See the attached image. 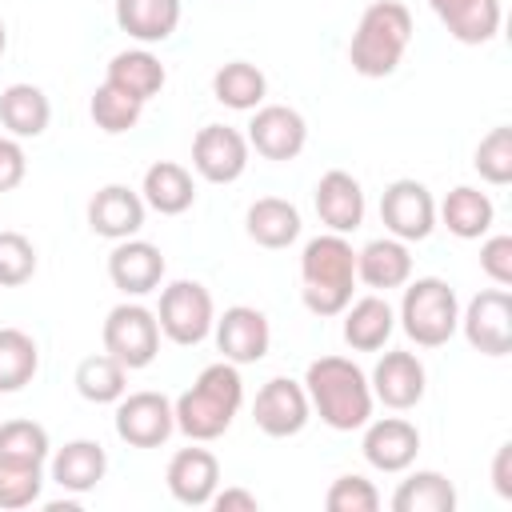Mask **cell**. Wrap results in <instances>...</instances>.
I'll use <instances>...</instances> for the list:
<instances>
[{
    "label": "cell",
    "mask_w": 512,
    "mask_h": 512,
    "mask_svg": "<svg viewBox=\"0 0 512 512\" xmlns=\"http://www.w3.org/2000/svg\"><path fill=\"white\" fill-rule=\"evenodd\" d=\"M464 340L484 356H508L512 352V292L508 288H484L468 300L460 312Z\"/></svg>",
    "instance_id": "obj_8"
},
{
    "label": "cell",
    "mask_w": 512,
    "mask_h": 512,
    "mask_svg": "<svg viewBox=\"0 0 512 512\" xmlns=\"http://www.w3.org/2000/svg\"><path fill=\"white\" fill-rule=\"evenodd\" d=\"M52 480L64 488V492H76V496H84V492H92L100 480H104V472H108V452L96 444V440H68L64 448H56L52 452Z\"/></svg>",
    "instance_id": "obj_23"
},
{
    "label": "cell",
    "mask_w": 512,
    "mask_h": 512,
    "mask_svg": "<svg viewBox=\"0 0 512 512\" xmlns=\"http://www.w3.org/2000/svg\"><path fill=\"white\" fill-rule=\"evenodd\" d=\"M212 336H216L220 356L232 360L236 368L264 360L268 356V344H272L268 316L260 308H248V304L224 308V316H216V324H212Z\"/></svg>",
    "instance_id": "obj_14"
},
{
    "label": "cell",
    "mask_w": 512,
    "mask_h": 512,
    "mask_svg": "<svg viewBox=\"0 0 512 512\" xmlns=\"http://www.w3.org/2000/svg\"><path fill=\"white\" fill-rule=\"evenodd\" d=\"M48 120H52V104H48L44 88H36V84H8L0 92V124L8 128V136L36 140V136H44Z\"/></svg>",
    "instance_id": "obj_28"
},
{
    "label": "cell",
    "mask_w": 512,
    "mask_h": 512,
    "mask_svg": "<svg viewBox=\"0 0 512 512\" xmlns=\"http://www.w3.org/2000/svg\"><path fill=\"white\" fill-rule=\"evenodd\" d=\"M212 96L232 112H252L268 96V76L248 60H228L212 76Z\"/></svg>",
    "instance_id": "obj_31"
},
{
    "label": "cell",
    "mask_w": 512,
    "mask_h": 512,
    "mask_svg": "<svg viewBox=\"0 0 512 512\" xmlns=\"http://www.w3.org/2000/svg\"><path fill=\"white\" fill-rule=\"evenodd\" d=\"M364 460L376 472H408L420 452V432L404 416H384L364 424Z\"/></svg>",
    "instance_id": "obj_17"
},
{
    "label": "cell",
    "mask_w": 512,
    "mask_h": 512,
    "mask_svg": "<svg viewBox=\"0 0 512 512\" xmlns=\"http://www.w3.org/2000/svg\"><path fill=\"white\" fill-rule=\"evenodd\" d=\"M52 452L48 428L36 420H4L0 424V460H24V464H44Z\"/></svg>",
    "instance_id": "obj_37"
},
{
    "label": "cell",
    "mask_w": 512,
    "mask_h": 512,
    "mask_svg": "<svg viewBox=\"0 0 512 512\" xmlns=\"http://www.w3.org/2000/svg\"><path fill=\"white\" fill-rule=\"evenodd\" d=\"M28 176V156L16 136H0V192L20 188Z\"/></svg>",
    "instance_id": "obj_42"
},
{
    "label": "cell",
    "mask_w": 512,
    "mask_h": 512,
    "mask_svg": "<svg viewBox=\"0 0 512 512\" xmlns=\"http://www.w3.org/2000/svg\"><path fill=\"white\" fill-rule=\"evenodd\" d=\"M400 328L420 348H440L460 328V300L440 276H416L400 300Z\"/></svg>",
    "instance_id": "obj_5"
},
{
    "label": "cell",
    "mask_w": 512,
    "mask_h": 512,
    "mask_svg": "<svg viewBox=\"0 0 512 512\" xmlns=\"http://www.w3.org/2000/svg\"><path fill=\"white\" fill-rule=\"evenodd\" d=\"M252 420L272 440H288V436L304 432V424L312 420V404H308L304 384L288 380V376H272L252 400Z\"/></svg>",
    "instance_id": "obj_10"
},
{
    "label": "cell",
    "mask_w": 512,
    "mask_h": 512,
    "mask_svg": "<svg viewBox=\"0 0 512 512\" xmlns=\"http://www.w3.org/2000/svg\"><path fill=\"white\" fill-rule=\"evenodd\" d=\"M108 84H116L120 92L136 96L140 104H148L152 96H160V88L168 84V72L160 64V56H152L148 48H128V52H116L108 60V72H104Z\"/></svg>",
    "instance_id": "obj_27"
},
{
    "label": "cell",
    "mask_w": 512,
    "mask_h": 512,
    "mask_svg": "<svg viewBox=\"0 0 512 512\" xmlns=\"http://www.w3.org/2000/svg\"><path fill=\"white\" fill-rule=\"evenodd\" d=\"M40 372V348L24 328H0V396L20 392Z\"/></svg>",
    "instance_id": "obj_34"
},
{
    "label": "cell",
    "mask_w": 512,
    "mask_h": 512,
    "mask_svg": "<svg viewBox=\"0 0 512 512\" xmlns=\"http://www.w3.org/2000/svg\"><path fill=\"white\" fill-rule=\"evenodd\" d=\"M88 112H92V124H96L100 132L120 136V132H132V128L140 124L144 104H140L136 96H128V92H120L116 84H108V80H104V84L92 92Z\"/></svg>",
    "instance_id": "obj_35"
},
{
    "label": "cell",
    "mask_w": 512,
    "mask_h": 512,
    "mask_svg": "<svg viewBox=\"0 0 512 512\" xmlns=\"http://www.w3.org/2000/svg\"><path fill=\"white\" fill-rule=\"evenodd\" d=\"M44 492V464H24V460H0V508L20 512L32 508Z\"/></svg>",
    "instance_id": "obj_36"
},
{
    "label": "cell",
    "mask_w": 512,
    "mask_h": 512,
    "mask_svg": "<svg viewBox=\"0 0 512 512\" xmlns=\"http://www.w3.org/2000/svg\"><path fill=\"white\" fill-rule=\"evenodd\" d=\"M248 136L228 124H204L192 140V168L208 184H232L248 168Z\"/></svg>",
    "instance_id": "obj_12"
},
{
    "label": "cell",
    "mask_w": 512,
    "mask_h": 512,
    "mask_svg": "<svg viewBox=\"0 0 512 512\" xmlns=\"http://www.w3.org/2000/svg\"><path fill=\"white\" fill-rule=\"evenodd\" d=\"M216 512H256L260 508V500H256V492H248V488H216V496L208 500Z\"/></svg>",
    "instance_id": "obj_43"
},
{
    "label": "cell",
    "mask_w": 512,
    "mask_h": 512,
    "mask_svg": "<svg viewBox=\"0 0 512 512\" xmlns=\"http://www.w3.org/2000/svg\"><path fill=\"white\" fill-rule=\"evenodd\" d=\"M144 196L132 192L128 184H104L92 200H88V228L104 240H128L144 228Z\"/></svg>",
    "instance_id": "obj_18"
},
{
    "label": "cell",
    "mask_w": 512,
    "mask_h": 512,
    "mask_svg": "<svg viewBox=\"0 0 512 512\" xmlns=\"http://www.w3.org/2000/svg\"><path fill=\"white\" fill-rule=\"evenodd\" d=\"M492 488L500 500H512V444H500L492 456Z\"/></svg>",
    "instance_id": "obj_44"
},
{
    "label": "cell",
    "mask_w": 512,
    "mask_h": 512,
    "mask_svg": "<svg viewBox=\"0 0 512 512\" xmlns=\"http://www.w3.org/2000/svg\"><path fill=\"white\" fill-rule=\"evenodd\" d=\"M244 404V380H240V368L232 360H216L208 364L188 392H180L172 400V416H176V428L196 440V444H208L216 436H224L236 420Z\"/></svg>",
    "instance_id": "obj_2"
},
{
    "label": "cell",
    "mask_w": 512,
    "mask_h": 512,
    "mask_svg": "<svg viewBox=\"0 0 512 512\" xmlns=\"http://www.w3.org/2000/svg\"><path fill=\"white\" fill-rule=\"evenodd\" d=\"M476 172L488 180V184H496V188H504V184H512V128L508 124H500V128H492L480 144H476Z\"/></svg>",
    "instance_id": "obj_38"
},
{
    "label": "cell",
    "mask_w": 512,
    "mask_h": 512,
    "mask_svg": "<svg viewBox=\"0 0 512 512\" xmlns=\"http://www.w3.org/2000/svg\"><path fill=\"white\" fill-rule=\"evenodd\" d=\"M100 340H104V352L112 360H120L128 372L136 368H148L160 352V324H156V312L144 308V304H116L108 316H104V328H100Z\"/></svg>",
    "instance_id": "obj_6"
},
{
    "label": "cell",
    "mask_w": 512,
    "mask_h": 512,
    "mask_svg": "<svg viewBox=\"0 0 512 512\" xmlns=\"http://www.w3.org/2000/svg\"><path fill=\"white\" fill-rule=\"evenodd\" d=\"M480 272L496 288H512V236H488L480 244Z\"/></svg>",
    "instance_id": "obj_41"
},
{
    "label": "cell",
    "mask_w": 512,
    "mask_h": 512,
    "mask_svg": "<svg viewBox=\"0 0 512 512\" xmlns=\"http://www.w3.org/2000/svg\"><path fill=\"white\" fill-rule=\"evenodd\" d=\"M316 216L320 224H328V232H356L364 224V188L352 172L332 168L316 180Z\"/></svg>",
    "instance_id": "obj_20"
},
{
    "label": "cell",
    "mask_w": 512,
    "mask_h": 512,
    "mask_svg": "<svg viewBox=\"0 0 512 512\" xmlns=\"http://www.w3.org/2000/svg\"><path fill=\"white\" fill-rule=\"evenodd\" d=\"M176 432L172 400L164 392H124L116 400V436L132 448H160Z\"/></svg>",
    "instance_id": "obj_11"
},
{
    "label": "cell",
    "mask_w": 512,
    "mask_h": 512,
    "mask_svg": "<svg viewBox=\"0 0 512 512\" xmlns=\"http://www.w3.org/2000/svg\"><path fill=\"white\" fill-rule=\"evenodd\" d=\"M380 220L388 228V236L412 244V240H428L432 228H436V200L428 192V184L404 176V180H392L380 196Z\"/></svg>",
    "instance_id": "obj_9"
},
{
    "label": "cell",
    "mask_w": 512,
    "mask_h": 512,
    "mask_svg": "<svg viewBox=\"0 0 512 512\" xmlns=\"http://www.w3.org/2000/svg\"><path fill=\"white\" fill-rule=\"evenodd\" d=\"M244 228H248V236H252L260 248H288V244L300 236V212H296L292 200L260 196V200L248 208Z\"/></svg>",
    "instance_id": "obj_30"
},
{
    "label": "cell",
    "mask_w": 512,
    "mask_h": 512,
    "mask_svg": "<svg viewBox=\"0 0 512 512\" xmlns=\"http://www.w3.org/2000/svg\"><path fill=\"white\" fill-rule=\"evenodd\" d=\"M440 24L460 44H488L500 32V0H428Z\"/></svg>",
    "instance_id": "obj_24"
},
{
    "label": "cell",
    "mask_w": 512,
    "mask_h": 512,
    "mask_svg": "<svg viewBox=\"0 0 512 512\" xmlns=\"http://www.w3.org/2000/svg\"><path fill=\"white\" fill-rule=\"evenodd\" d=\"M164 480H168V492H172L180 504L204 508V504L216 496V488H220V460H216L208 448H196V440H192V448H180V452L168 460Z\"/></svg>",
    "instance_id": "obj_19"
},
{
    "label": "cell",
    "mask_w": 512,
    "mask_h": 512,
    "mask_svg": "<svg viewBox=\"0 0 512 512\" xmlns=\"http://www.w3.org/2000/svg\"><path fill=\"white\" fill-rule=\"evenodd\" d=\"M304 392L312 412L332 428V432H356L372 420V384L364 376L360 364H352L348 356H320L308 364L304 372Z\"/></svg>",
    "instance_id": "obj_1"
},
{
    "label": "cell",
    "mask_w": 512,
    "mask_h": 512,
    "mask_svg": "<svg viewBox=\"0 0 512 512\" xmlns=\"http://www.w3.org/2000/svg\"><path fill=\"white\" fill-rule=\"evenodd\" d=\"M4 48H8V28H4V20H0V56H4Z\"/></svg>",
    "instance_id": "obj_45"
},
{
    "label": "cell",
    "mask_w": 512,
    "mask_h": 512,
    "mask_svg": "<svg viewBox=\"0 0 512 512\" xmlns=\"http://www.w3.org/2000/svg\"><path fill=\"white\" fill-rule=\"evenodd\" d=\"M408 44H412V12H408V4L372 0L360 12V24L352 32L348 64H352V72H360L368 80H380V76H392L400 68Z\"/></svg>",
    "instance_id": "obj_4"
},
{
    "label": "cell",
    "mask_w": 512,
    "mask_h": 512,
    "mask_svg": "<svg viewBox=\"0 0 512 512\" xmlns=\"http://www.w3.org/2000/svg\"><path fill=\"white\" fill-rule=\"evenodd\" d=\"M340 316H344V344L356 348V352H380L388 344V336L396 332V312L376 292L360 296V300H348V308Z\"/></svg>",
    "instance_id": "obj_22"
},
{
    "label": "cell",
    "mask_w": 512,
    "mask_h": 512,
    "mask_svg": "<svg viewBox=\"0 0 512 512\" xmlns=\"http://www.w3.org/2000/svg\"><path fill=\"white\" fill-rule=\"evenodd\" d=\"M140 196L152 212L160 216H180L196 204V180L184 164L176 160H156L148 172H144V184H140Z\"/></svg>",
    "instance_id": "obj_25"
},
{
    "label": "cell",
    "mask_w": 512,
    "mask_h": 512,
    "mask_svg": "<svg viewBox=\"0 0 512 512\" xmlns=\"http://www.w3.org/2000/svg\"><path fill=\"white\" fill-rule=\"evenodd\" d=\"M72 384L88 404H116L128 392V368L120 360H112L108 352H96L76 364Z\"/></svg>",
    "instance_id": "obj_33"
},
{
    "label": "cell",
    "mask_w": 512,
    "mask_h": 512,
    "mask_svg": "<svg viewBox=\"0 0 512 512\" xmlns=\"http://www.w3.org/2000/svg\"><path fill=\"white\" fill-rule=\"evenodd\" d=\"M356 280H364L372 292L404 288L412 280V252H408V244L396 240V236L368 240L356 252Z\"/></svg>",
    "instance_id": "obj_21"
},
{
    "label": "cell",
    "mask_w": 512,
    "mask_h": 512,
    "mask_svg": "<svg viewBox=\"0 0 512 512\" xmlns=\"http://www.w3.org/2000/svg\"><path fill=\"white\" fill-rule=\"evenodd\" d=\"M156 324L160 336H168L172 344H200L212 324H216V304L212 292L200 280H172L160 292V308H156Z\"/></svg>",
    "instance_id": "obj_7"
},
{
    "label": "cell",
    "mask_w": 512,
    "mask_h": 512,
    "mask_svg": "<svg viewBox=\"0 0 512 512\" xmlns=\"http://www.w3.org/2000/svg\"><path fill=\"white\" fill-rule=\"evenodd\" d=\"M164 252L140 236L116 240V248L108 252V280L112 288H120L124 296H148L160 288L164 280Z\"/></svg>",
    "instance_id": "obj_16"
},
{
    "label": "cell",
    "mask_w": 512,
    "mask_h": 512,
    "mask_svg": "<svg viewBox=\"0 0 512 512\" xmlns=\"http://www.w3.org/2000/svg\"><path fill=\"white\" fill-rule=\"evenodd\" d=\"M324 508L328 512H376L380 508V492L372 480L348 472V476H336L328 496H324Z\"/></svg>",
    "instance_id": "obj_40"
},
{
    "label": "cell",
    "mask_w": 512,
    "mask_h": 512,
    "mask_svg": "<svg viewBox=\"0 0 512 512\" xmlns=\"http://www.w3.org/2000/svg\"><path fill=\"white\" fill-rule=\"evenodd\" d=\"M300 300L312 316H340L356 288V248L340 232H324L304 244Z\"/></svg>",
    "instance_id": "obj_3"
},
{
    "label": "cell",
    "mask_w": 512,
    "mask_h": 512,
    "mask_svg": "<svg viewBox=\"0 0 512 512\" xmlns=\"http://www.w3.org/2000/svg\"><path fill=\"white\" fill-rule=\"evenodd\" d=\"M116 24L140 44H164L180 28V0H116Z\"/></svg>",
    "instance_id": "obj_29"
},
{
    "label": "cell",
    "mask_w": 512,
    "mask_h": 512,
    "mask_svg": "<svg viewBox=\"0 0 512 512\" xmlns=\"http://www.w3.org/2000/svg\"><path fill=\"white\" fill-rule=\"evenodd\" d=\"M436 220H440L456 240H480V236H488V228H492V220H496V208H492L488 192H480V188H472V184H460V188H452V192L440 200Z\"/></svg>",
    "instance_id": "obj_26"
},
{
    "label": "cell",
    "mask_w": 512,
    "mask_h": 512,
    "mask_svg": "<svg viewBox=\"0 0 512 512\" xmlns=\"http://www.w3.org/2000/svg\"><path fill=\"white\" fill-rule=\"evenodd\" d=\"M248 148H256L264 160H296L308 144V124L288 104H260L248 120Z\"/></svg>",
    "instance_id": "obj_13"
},
{
    "label": "cell",
    "mask_w": 512,
    "mask_h": 512,
    "mask_svg": "<svg viewBox=\"0 0 512 512\" xmlns=\"http://www.w3.org/2000/svg\"><path fill=\"white\" fill-rule=\"evenodd\" d=\"M392 512H456V488L444 472L420 468L392 492Z\"/></svg>",
    "instance_id": "obj_32"
},
{
    "label": "cell",
    "mask_w": 512,
    "mask_h": 512,
    "mask_svg": "<svg viewBox=\"0 0 512 512\" xmlns=\"http://www.w3.org/2000/svg\"><path fill=\"white\" fill-rule=\"evenodd\" d=\"M36 276V244L24 232H0V288H20Z\"/></svg>",
    "instance_id": "obj_39"
},
{
    "label": "cell",
    "mask_w": 512,
    "mask_h": 512,
    "mask_svg": "<svg viewBox=\"0 0 512 512\" xmlns=\"http://www.w3.org/2000/svg\"><path fill=\"white\" fill-rule=\"evenodd\" d=\"M368 384H372V396H376L384 408H392V412H408V408H416V404L424 400L428 372H424V364H420L416 352L392 348V352H384V356L376 360Z\"/></svg>",
    "instance_id": "obj_15"
}]
</instances>
